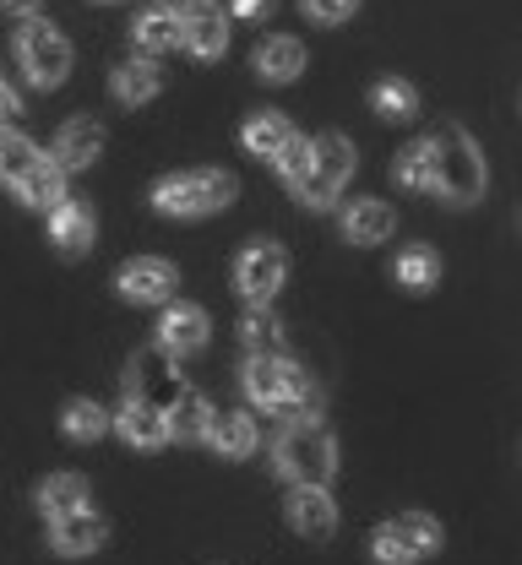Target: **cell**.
<instances>
[{
	"label": "cell",
	"mask_w": 522,
	"mask_h": 565,
	"mask_svg": "<svg viewBox=\"0 0 522 565\" xmlns=\"http://www.w3.org/2000/svg\"><path fill=\"white\" fill-rule=\"evenodd\" d=\"M158 343L169 353H196L207 343V310L202 305H169L158 321Z\"/></svg>",
	"instance_id": "14"
},
{
	"label": "cell",
	"mask_w": 522,
	"mask_h": 565,
	"mask_svg": "<svg viewBox=\"0 0 522 565\" xmlns=\"http://www.w3.org/2000/svg\"><path fill=\"white\" fill-rule=\"evenodd\" d=\"M180 44H185L191 55H202V61H213V55H224V50H228V22H224V11L213 6V11H196V17H180Z\"/></svg>",
	"instance_id": "19"
},
{
	"label": "cell",
	"mask_w": 522,
	"mask_h": 565,
	"mask_svg": "<svg viewBox=\"0 0 522 565\" xmlns=\"http://www.w3.org/2000/svg\"><path fill=\"white\" fill-rule=\"evenodd\" d=\"M120 294L126 299H137V305H169L174 299V267L169 262H158V256H137V262H126L120 267Z\"/></svg>",
	"instance_id": "11"
},
{
	"label": "cell",
	"mask_w": 522,
	"mask_h": 565,
	"mask_svg": "<svg viewBox=\"0 0 522 565\" xmlns=\"http://www.w3.org/2000/svg\"><path fill=\"white\" fill-rule=\"evenodd\" d=\"M98 152H104V126H98V120H66V126H61V137H55V152H50V158H55V163L72 174V169H87Z\"/></svg>",
	"instance_id": "15"
},
{
	"label": "cell",
	"mask_w": 522,
	"mask_h": 565,
	"mask_svg": "<svg viewBox=\"0 0 522 565\" xmlns=\"http://www.w3.org/2000/svg\"><path fill=\"white\" fill-rule=\"evenodd\" d=\"M392 228H397V217H392L386 202H354V207L343 212V234H349L354 245H381Z\"/></svg>",
	"instance_id": "21"
},
{
	"label": "cell",
	"mask_w": 522,
	"mask_h": 565,
	"mask_svg": "<svg viewBox=\"0 0 522 565\" xmlns=\"http://www.w3.org/2000/svg\"><path fill=\"white\" fill-rule=\"evenodd\" d=\"M278 473L295 484H327L338 473V440L316 419H295L278 440Z\"/></svg>",
	"instance_id": "4"
},
{
	"label": "cell",
	"mask_w": 522,
	"mask_h": 565,
	"mask_svg": "<svg viewBox=\"0 0 522 565\" xmlns=\"http://www.w3.org/2000/svg\"><path fill=\"white\" fill-rule=\"evenodd\" d=\"M207 414H213V403L202 397V392H180L169 408H163V419H169V435H180V440H202V429H207Z\"/></svg>",
	"instance_id": "22"
},
{
	"label": "cell",
	"mask_w": 522,
	"mask_h": 565,
	"mask_svg": "<svg viewBox=\"0 0 522 565\" xmlns=\"http://www.w3.org/2000/svg\"><path fill=\"white\" fill-rule=\"evenodd\" d=\"M61 424H66V435H72V440H98V435L109 429V414H104L93 397H76V403H66Z\"/></svg>",
	"instance_id": "30"
},
{
	"label": "cell",
	"mask_w": 522,
	"mask_h": 565,
	"mask_svg": "<svg viewBox=\"0 0 522 565\" xmlns=\"http://www.w3.org/2000/svg\"><path fill=\"white\" fill-rule=\"evenodd\" d=\"M109 539V522L98 516V511H66V516H50V544L61 550V555H93L98 544Z\"/></svg>",
	"instance_id": "12"
},
{
	"label": "cell",
	"mask_w": 522,
	"mask_h": 565,
	"mask_svg": "<svg viewBox=\"0 0 522 565\" xmlns=\"http://www.w3.org/2000/svg\"><path fill=\"white\" fill-rule=\"evenodd\" d=\"M17 61H22L33 87H61L72 76V44L50 22H28L22 39H17Z\"/></svg>",
	"instance_id": "7"
},
{
	"label": "cell",
	"mask_w": 522,
	"mask_h": 565,
	"mask_svg": "<svg viewBox=\"0 0 522 565\" xmlns=\"http://www.w3.org/2000/svg\"><path fill=\"white\" fill-rule=\"evenodd\" d=\"M392 174H397V185H408V191H430V147H425V141H408V147L397 152Z\"/></svg>",
	"instance_id": "31"
},
{
	"label": "cell",
	"mask_w": 522,
	"mask_h": 565,
	"mask_svg": "<svg viewBox=\"0 0 522 565\" xmlns=\"http://www.w3.org/2000/svg\"><path fill=\"white\" fill-rule=\"evenodd\" d=\"M0 6H6V11H17V17H33L44 0H0Z\"/></svg>",
	"instance_id": "38"
},
{
	"label": "cell",
	"mask_w": 522,
	"mask_h": 565,
	"mask_svg": "<svg viewBox=\"0 0 522 565\" xmlns=\"http://www.w3.org/2000/svg\"><path fill=\"white\" fill-rule=\"evenodd\" d=\"M299 71H305V44H299V39L273 33V39L256 44V76H262V82H295Z\"/></svg>",
	"instance_id": "17"
},
{
	"label": "cell",
	"mask_w": 522,
	"mask_h": 565,
	"mask_svg": "<svg viewBox=\"0 0 522 565\" xmlns=\"http://www.w3.org/2000/svg\"><path fill=\"white\" fill-rule=\"evenodd\" d=\"M436 278H441V262H436V250L414 245V250H403V256H397V282H403V288H430Z\"/></svg>",
	"instance_id": "32"
},
{
	"label": "cell",
	"mask_w": 522,
	"mask_h": 565,
	"mask_svg": "<svg viewBox=\"0 0 522 565\" xmlns=\"http://www.w3.org/2000/svg\"><path fill=\"white\" fill-rule=\"evenodd\" d=\"M354 6L360 0H305V11L321 17V22H343V17H354Z\"/></svg>",
	"instance_id": "34"
},
{
	"label": "cell",
	"mask_w": 522,
	"mask_h": 565,
	"mask_svg": "<svg viewBox=\"0 0 522 565\" xmlns=\"http://www.w3.org/2000/svg\"><path fill=\"white\" fill-rule=\"evenodd\" d=\"M17 109H22V104H17V93H11V87H6V82H0V120H11V115H17Z\"/></svg>",
	"instance_id": "37"
},
{
	"label": "cell",
	"mask_w": 522,
	"mask_h": 565,
	"mask_svg": "<svg viewBox=\"0 0 522 565\" xmlns=\"http://www.w3.org/2000/svg\"><path fill=\"white\" fill-rule=\"evenodd\" d=\"M239 338H245V353H251V359H256V353H284V321H278L267 305H251Z\"/></svg>",
	"instance_id": "25"
},
{
	"label": "cell",
	"mask_w": 522,
	"mask_h": 565,
	"mask_svg": "<svg viewBox=\"0 0 522 565\" xmlns=\"http://www.w3.org/2000/svg\"><path fill=\"white\" fill-rule=\"evenodd\" d=\"M17 196H22L28 207H39V212L61 207V202H66V169H61L55 158H39V163L17 180Z\"/></svg>",
	"instance_id": "18"
},
{
	"label": "cell",
	"mask_w": 522,
	"mask_h": 565,
	"mask_svg": "<svg viewBox=\"0 0 522 565\" xmlns=\"http://www.w3.org/2000/svg\"><path fill=\"white\" fill-rule=\"evenodd\" d=\"M185 392V381H180V370H174V353L163 349V343H152L131 359V375H126V397H142L152 408H169L174 397Z\"/></svg>",
	"instance_id": "8"
},
{
	"label": "cell",
	"mask_w": 522,
	"mask_h": 565,
	"mask_svg": "<svg viewBox=\"0 0 522 565\" xmlns=\"http://www.w3.org/2000/svg\"><path fill=\"white\" fill-rule=\"evenodd\" d=\"M371 104H375V115H386V120H414V115H419V93H414L408 82H397V76L375 87Z\"/></svg>",
	"instance_id": "29"
},
{
	"label": "cell",
	"mask_w": 522,
	"mask_h": 565,
	"mask_svg": "<svg viewBox=\"0 0 522 565\" xmlns=\"http://www.w3.org/2000/svg\"><path fill=\"white\" fill-rule=\"evenodd\" d=\"M289 278V250L284 245H273V239H256L239 262H234V282H239V294L251 299V305H267L278 288Z\"/></svg>",
	"instance_id": "9"
},
{
	"label": "cell",
	"mask_w": 522,
	"mask_h": 565,
	"mask_svg": "<svg viewBox=\"0 0 522 565\" xmlns=\"http://www.w3.org/2000/svg\"><path fill=\"white\" fill-rule=\"evenodd\" d=\"M202 440L219 451V457H251V446H256V424L251 414H234V408H213L207 414V429H202Z\"/></svg>",
	"instance_id": "16"
},
{
	"label": "cell",
	"mask_w": 522,
	"mask_h": 565,
	"mask_svg": "<svg viewBox=\"0 0 522 565\" xmlns=\"http://www.w3.org/2000/svg\"><path fill=\"white\" fill-rule=\"evenodd\" d=\"M273 163H278V174H284V180H289V185L299 191V180L310 174V141L295 137L289 147H284V152H278V158H273Z\"/></svg>",
	"instance_id": "33"
},
{
	"label": "cell",
	"mask_w": 522,
	"mask_h": 565,
	"mask_svg": "<svg viewBox=\"0 0 522 565\" xmlns=\"http://www.w3.org/2000/svg\"><path fill=\"white\" fill-rule=\"evenodd\" d=\"M50 239L76 256V250H87L93 245V212L82 207V202H61V207H50Z\"/></svg>",
	"instance_id": "20"
},
{
	"label": "cell",
	"mask_w": 522,
	"mask_h": 565,
	"mask_svg": "<svg viewBox=\"0 0 522 565\" xmlns=\"http://www.w3.org/2000/svg\"><path fill=\"white\" fill-rule=\"evenodd\" d=\"M245 152H256V158H278L289 141H295V126L284 120V115H256V120H245Z\"/></svg>",
	"instance_id": "23"
},
{
	"label": "cell",
	"mask_w": 522,
	"mask_h": 565,
	"mask_svg": "<svg viewBox=\"0 0 522 565\" xmlns=\"http://www.w3.org/2000/svg\"><path fill=\"white\" fill-rule=\"evenodd\" d=\"M354 141L338 137V131H327V137L310 141V174L299 180V202H310L316 212L338 207V191L349 185V174H354Z\"/></svg>",
	"instance_id": "5"
},
{
	"label": "cell",
	"mask_w": 522,
	"mask_h": 565,
	"mask_svg": "<svg viewBox=\"0 0 522 565\" xmlns=\"http://www.w3.org/2000/svg\"><path fill=\"white\" fill-rule=\"evenodd\" d=\"M425 147H430V191H441L451 207H468V202L484 196L490 174H484V158H479V147H473V137L462 126L430 131Z\"/></svg>",
	"instance_id": "2"
},
{
	"label": "cell",
	"mask_w": 522,
	"mask_h": 565,
	"mask_svg": "<svg viewBox=\"0 0 522 565\" xmlns=\"http://www.w3.org/2000/svg\"><path fill=\"white\" fill-rule=\"evenodd\" d=\"M262 11H273V0H234V17H239V22H251V17H262Z\"/></svg>",
	"instance_id": "35"
},
{
	"label": "cell",
	"mask_w": 522,
	"mask_h": 565,
	"mask_svg": "<svg viewBox=\"0 0 522 565\" xmlns=\"http://www.w3.org/2000/svg\"><path fill=\"white\" fill-rule=\"evenodd\" d=\"M245 392H251L256 408H273V414H295V419H316L321 414L316 381L299 370L289 353H256L245 364Z\"/></svg>",
	"instance_id": "1"
},
{
	"label": "cell",
	"mask_w": 522,
	"mask_h": 565,
	"mask_svg": "<svg viewBox=\"0 0 522 565\" xmlns=\"http://www.w3.org/2000/svg\"><path fill=\"white\" fill-rule=\"evenodd\" d=\"M289 522H295L299 539H310V544L332 539L338 533V505H332L327 484H295V494H289Z\"/></svg>",
	"instance_id": "10"
},
{
	"label": "cell",
	"mask_w": 522,
	"mask_h": 565,
	"mask_svg": "<svg viewBox=\"0 0 522 565\" xmlns=\"http://www.w3.org/2000/svg\"><path fill=\"white\" fill-rule=\"evenodd\" d=\"M436 550H441V522L425 516V511H403V516L381 522L371 533L375 565H414L425 555H436Z\"/></svg>",
	"instance_id": "6"
},
{
	"label": "cell",
	"mask_w": 522,
	"mask_h": 565,
	"mask_svg": "<svg viewBox=\"0 0 522 565\" xmlns=\"http://www.w3.org/2000/svg\"><path fill=\"white\" fill-rule=\"evenodd\" d=\"M39 505H44V516H66V511H82V505H87V479H82V473H55V479H44Z\"/></svg>",
	"instance_id": "27"
},
{
	"label": "cell",
	"mask_w": 522,
	"mask_h": 565,
	"mask_svg": "<svg viewBox=\"0 0 522 565\" xmlns=\"http://www.w3.org/2000/svg\"><path fill=\"white\" fill-rule=\"evenodd\" d=\"M174 6V17H196V11H213L219 0H169Z\"/></svg>",
	"instance_id": "36"
},
{
	"label": "cell",
	"mask_w": 522,
	"mask_h": 565,
	"mask_svg": "<svg viewBox=\"0 0 522 565\" xmlns=\"http://www.w3.org/2000/svg\"><path fill=\"white\" fill-rule=\"evenodd\" d=\"M109 424L126 435V446H137V451H152V446H163L169 440V419H163V408H152L142 397H126V408L120 414H109Z\"/></svg>",
	"instance_id": "13"
},
{
	"label": "cell",
	"mask_w": 522,
	"mask_h": 565,
	"mask_svg": "<svg viewBox=\"0 0 522 565\" xmlns=\"http://www.w3.org/2000/svg\"><path fill=\"white\" fill-rule=\"evenodd\" d=\"M131 33H137L142 50H174V44H180V17H174V6H148V11L131 22Z\"/></svg>",
	"instance_id": "24"
},
{
	"label": "cell",
	"mask_w": 522,
	"mask_h": 565,
	"mask_svg": "<svg viewBox=\"0 0 522 565\" xmlns=\"http://www.w3.org/2000/svg\"><path fill=\"white\" fill-rule=\"evenodd\" d=\"M158 87H163V76H158L152 61H126L115 71V98L120 104H148V98H158Z\"/></svg>",
	"instance_id": "26"
},
{
	"label": "cell",
	"mask_w": 522,
	"mask_h": 565,
	"mask_svg": "<svg viewBox=\"0 0 522 565\" xmlns=\"http://www.w3.org/2000/svg\"><path fill=\"white\" fill-rule=\"evenodd\" d=\"M234 174L224 169H191V174H169L152 185V207L169 212V217H202V212H219L234 202Z\"/></svg>",
	"instance_id": "3"
},
{
	"label": "cell",
	"mask_w": 522,
	"mask_h": 565,
	"mask_svg": "<svg viewBox=\"0 0 522 565\" xmlns=\"http://www.w3.org/2000/svg\"><path fill=\"white\" fill-rule=\"evenodd\" d=\"M39 158H44V152H39V147H33L28 137H17V131H0V180H6V185H17V180H22V174H28Z\"/></svg>",
	"instance_id": "28"
}]
</instances>
